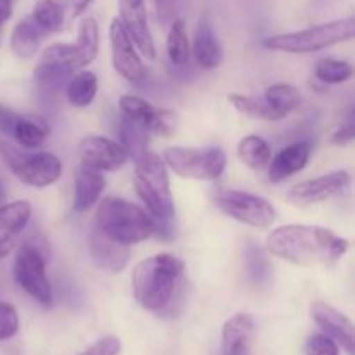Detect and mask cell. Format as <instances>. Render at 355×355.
<instances>
[{
    "label": "cell",
    "mask_w": 355,
    "mask_h": 355,
    "mask_svg": "<svg viewBox=\"0 0 355 355\" xmlns=\"http://www.w3.org/2000/svg\"><path fill=\"white\" fill-rule=\"evenodd\" d=\"M354 139H355V125H354V116H350L349 121L331 135V144L349 146L352 144Z\"/></svg>",
    "instance_id": "37"
},
{
    "label": "cell",
    "mask_w": 355,
    "mask_h": 355,
    "mask_svg": "<svg viewBox=\"0 0 355 355\" xmlns=\"http://www.w3.org/2000/svg\"><path fill=\"white\" fill-rule=\"evenodd\" d=\"M307 355H340L338 345L328 335H312L305 345Z\"/></svg>",
    "instance_id": "34"
},
{
    "label": "cell",
    "mask_w": 355,
    "mask_h": 355,
    "mask_svg": "<svg viewBox=\"0 0 355 355\" xmlns=\"http://www.w3.org/2000/svg\"><path fill=\"white\" fill-rule=\"evenodd\" d=\"M311 315L319 328L328 335L329 338L335 340L336 345L342 347L349 355H354L355 350V336L354 326L350 319L340 311H336L331 305L324 304L321 300H315L311 304Z\"/></svg>",
    "instance_id": "16"
},
{
    "label": "cell",
    "mask_w": 355,
    "mask_h": 355,
    "mask_svg": "<svg viewBox=\"0 0 355 355\" xmlns=\"http://www.w3.org/2000/svg\"><path fill=\"white\" fill-rule=\"evenodd\" d=\"M47 35V31L42 30L33 17H24V19H21L14 26L12 33H10V51L14 52V55L21 59L33 58L38 52L42 40Z\"/></svg>",
    "instance_id": "23"
},
{
    "label": "cell",
    "mask_w": 355,
    "mask_h": 355,
    "mask_svg": "<svg viewBox=\"0 0 355 355\" xmlns=\"http://www.w3.org/2000/svg\"><path fill=\"white\" fill-rule=\"evenodd\" d=\"M163 162L166 168L175 172L182 179L215 180L224 173L227 156L218 148H182L173 146L165 149Z\"/></svg>",
    "instance_id": "9"
},
{
    "label": "cell",
    "mask_w": 355,
    "mask_h": 355,
    "mask_svg": "<svg viewBox=\"0 0 355 355\" xmlns=\"http://www.w3.org/2000/svg\"><path fill=\"white\" fill-rule=\"evenodd\" d=\"M263 99L274 107V110L281 111L283 114L291 113L297 107H300L302 101V92L293 85H288V83H276V85H270L266 90V96Z\"/></svg>",
    "instance_id": "31"
},
{
    "label": "cell",
    "mask_w": 355,
    "mask_h": 355,
    "mask_svg": "<svg viewBox=\"0 0 355 355\" xmlns=\"http://www.w3.org/2000/svg\"><path fill=\"white\" fill-rule=\"evenodd\" d=\"M106 187V177L103 172L80 163L75 172V193H73V208L75 211H85L99 201Z\"/></svg>",
    "instance_id": "21"
},
{
    "label": "cell",
    "mask_w": 355,
    "mask_h": 355,
    "mask_svg": "<svg viewBox=\"0 0 355 355\" xmlns=\"http://www.w3.org/2000/svg\"><path fill=\"white\" fill-rule=\"evenodd\" d=\"M14 281L35 302L47 307L52 304V286L47 277V253L38 245L24 241L17 245L12 267Z\"/></svg>",
    "instance_id": "8"
},
{
    "label": "cell",
    "mask_w": 355,
    "mask_h": 355,
    "mask_svg": "<svg viewBox=\"0 0 355 355\" xmlns=\"http://www.w3.org/2000/svg\"><path fill=\"white\" fill-rule=\"evenodd\" d=\"M99 52V26L94 17H83L75 44H52L42 52L33 69L40 89L58 90L83 66H89Z\"/></svg>",
    "instance_id": "2"
},
{
    "label": "cell",
    "mask_w": 355,
    "mask_h": 355,
    "mask_svg": "<svg viewBox=\"0 0 355 355\" xmlns=\"http://www.w3.org/2000/svg\"><path fill=\"white\" fill-rule=\"evenodd\" d=\"M153 3L156 6L158 16L162 17V19H168L173 14V7H175L177 0H153Z\"/></svg>",
    "instance_id": "39"
},
{
    "label": "cell",
    "mask_w": 355,
    "mask_h": 355,
    "mask_svg": "<svg viewBox=\"0 0 355 355\" xmlns=\"http://www.w3.org/2000/svg\"><path fill=\"white\" fill-rule=\"evenodd\" d=\"M134 187L137 196L148 208L155 220H172L173 208L172 191H170L168 168L162 156L148 149L137 159H134Z\"/></svg>",
    "instance_id": "5"
},
{
    "label": "cell",
    "mask_w": 355,
    "mask_h": 355,
    "mask_svg": "<svg viewBox=\"0 0 355 355\" xmlns=\"http://www.w3.org/2000/svg\"><path fill=\"white\" fill-rule=\"evenodd\" d=\"M0 134L14 139L21 148L37 149L51 134V127L44 118L21 114L10 107L0 106Z\"/></svg>",
    "instance_id": "13"
},
{
    "label": "cell",
    "mask_w": 355,
    "mask_h": 355,
    "mask_svg": "<svg viewBox=\"0 0 355 355\" xmlns=\"http://www.w3.org/2000/svg\"><path fill=\"white\" fill-rule=\"evenodd\" d=\"M191 54L203 69H215L220 66L222 59H224V49L208 21H200L198 24Z\"/></svg>",
    "instance_id": "22"
},
{
    "label": "cell",
    "mask_w": 355,
    "mask_h": 355,
    "mask_svg": "<svg viewBox=\"0 0 355 355\" xmlns=\"http://www.w3.org/2000/svg\"><path fill=\"white\" fill-rule=\"evenodd\" d=\"M118 106H120L125 118L137 121L139 125H142L151 134L153 127L156 123V116H158V110L153 104H149L148 101L137 96H121L120 101H118Z\"/></svg>",
    "instance_id": "30"
},
{
    "label": "cell",
    "mask_w": 355,
    "mask_h": 355,
    "mask_svg": "<svg viewBox=\"0 0 355 355\" xmlns=\"http://www.w3.org/2000/svg\"><path fill=\"white\" fill-rule=\"evenodd\" d=\"M166 54H168L170 62L173 66L184 68V66L189 64L191 42L184 19H175L170 26L168 37H166Z\"/></svg>",
    "instance_id": "28"
},
{
    "label": "cell",
    "mask_w": 355,
    "mask_h": 355,
    "mask_svg": "<svg viewBox=\"0 0 355 355\" xmlns=\"http://www.w3.org/2000/svg\"><path fill=\"white\" fill-rule=\"evenodd\" d=\"M31 205L24 200L0 205V260L6 259L19 241L31 220Z\"/></svg>",
    "instance_id": "17"
},
{
    "label": "cell",
    "mask_w": 355,
    "mask_h": 355,
    "mask_svg": "<svg viewBox=\"0 0 355 355\" xmlns=\"http://www.w3.org/2000/svg\"><path fill=\"white\" fill-rule=\"evenodd\" d=\"M92 2L94 0H64L66 7L69 10V16H71V21L76 19Z\"/></svg>",
    "instance_id": "38"
},
{
    "label": "cell",
    "mask_w": 355,
    "mask_h": 355,
    "mask_svg": "<svg viewBox=\"0 0 355 355\" xmlns=\"http://www.w3.org/2000/svg\"><path fill=\"white\" fill-rule=\"evenodd\" d=\"M110 47L114 71L128 82L141 83L148 71L139 55L137 47L118 17H114L110 24Z\"/></svg>",
    "instance_id": "11"
},
{
    "label": "cell",
    "mask_w": 355,
    "mask_h": 355,
    "mask_svg": "<svg viewBox=\"0 0 355 355\" xmlns=\"http://www.w3.org/2000/svg\"><path fill=\"white\" fill-rule=\"evenodd\" d=\"M118 137H120L121 148L127 151L128 158L137 159L142 153L148 151L149 132L137 121H132L128 118H121L118 125Z\"/></svg>",
    "instance_id": "29"
},
{
    "label": "cell",
    "mask_w": 355,
    "mask_h": 355,
    "mask_svg": "<svg viewBox=\"0 0 355 355\" xmlns=\"http://www.w3.org/2000/svg\"><path fill=\"white\" fill-rule=\"evenodd\" d=\"M78 159L82 165L104 173L121 168L128 162V155L120 142L101 135H90L78 144Z\"/></svg>",
    "instance_id": "14"
},
{
    "label": "cell",
    "mask_w": 355,
    "mask_h": 355,
    "mask_svg": "<svg viewBox=\"0 0 355 355\" xmlns=\"http://www.w3.org/2000/svg\"><path fill=\"white\" fill-rule=\"evenodd\" d=\"M184 269L182 260L172 253H158L141 260L132 272V291L137 304L146 311H165L175 295Z\"/></svg>",
    "instance_id": "3"
},
{
    "label": "cell",
    "mask_w": 355,
    "mask_h": 355,
    "mask_svg": "<svg viewBox=\"0 0 355 355\" xmlns=\"http://www.w3.org/2000/svg\"><path fill=\"white\" fill-rule=\"evenodd\" d=\"M312 148L309 142L300 141L295 144L286 146L281 149L274 158L269 162V180L272 184H281L288 179V177L295 175V173L302 172L307 166L309 159H311Z\"/></svg>",
    "instance_id": "19"
},
{
    "label": "cell",
    "mask_w": 355,
    "mask_h": 355,
    "mask_svg": "<svg viewBox=\"0 0 355 355\" xmlns=\"http://www.w3.org/2000/svg\"><path fill=\"white\" fill-rule=\"evenodd\" d=\"M238 156L248 168L262 170L269 165L270 158H272V149L267 144L266 139L252 134L239 141Z\"/></svg>",
    "instance_id": "27"
},
{
    "label": "cell",
    "mask_w": 355,
    "mask_h": 355,
    "mask_svg": "<svg viewBox=\"0 0 355 355\" xmlns=\"http://www.w3.org/2000/svg\"><path fill=\"white\" fill-rule=\"evenodd\" d=\"M89 252L92 262L101 270L110 274H118L127 267L130 259V250L127 245L107 238L99 229H94L89 238Z\"/></svg>",
    "instance_id": "18"
},
{
    "label": "cell",
    "mask_w": 355,
    "mask_h": 355,
    "mask_svg": "<svg viewBox=\"0 0 355 355\" xmlns=\"http://www.w3.org/2000/svg\"><path fill=\"white\" fill-rule=\"evenodd\" d=\"M255 322L250 314H236L222 328V355H252Z\"/></svg>",
    "instance_id": "20"
},
{
    "label": "cell",
    "mask_w": 355,
    "mask_h": 355,
    "mask_svg": "<svg viewBox=\"0 0 355 355\" xmlns=\"http://www.w3.org/2000/svg\"><path fill=\"white\" fill-rule=\"evenodd\" d=\"M354 17L329 21L307 30L291 31V33L274 35L263 40V47L270 51L290 52V54H309V52L324 51L333 45L343 44L354 38Z\"/></svg>",
    "instance_id": "6"
},
{
    "label": "cell",
    "mask_w": 355,
    "mask_h": 355,
    "mask_svg": "<svg viewBox=\"0 0 355 355\" xmlns=\"http://www.w3.org/2000/svg\"><path fill=\"white\" fill-rule=\"evenodd\" d=\"M96 224L101 232L121 245H137L155 234L156 220L139 205L123 198L107 196L99 203Z\"/></svg>",
    "instance_id": "4"
},
{
    "label": "cell",
    "mask_w": 355,
    "mask_h": 355,
    "mask_svg": "<svg viewBox=\"0 0 355 355\" xmlns=\"http://www.w3.org/2000/svg\"><path fill=\"white\" fill-rule=\"evenodd\" d=\"M222 214L241 224L257 229H267L276 220V208L266 198L238 189H222L214 196Z\"/></svg>",
    "instance_id": "10"
},
{
    "label": "cell",
    "mask_w": 355,
    "mask_h": 355,
    "mask_svg": "<svg viewBox=\"0 0 355 355\" xmlns=\"http://www.w3.org/2000/svg\"><path fill=\"white\" fill-rule=\"evenodd\" d=\"M14 0H0V26L12 16Z\"/></svg>",
    "instance_id": "40"
},
{
    "label": "cell",
    "mask_w": 355,
    "mask_h": 355,
    "mask_svg": "<svg viewBox=\"0 0 355 355\" xmlns=\"http://www.w3.org/2000/svg\"><path fill=\"white\" fill-rule=\"evenodd\" d=\"M3 200H6V189H3V184L0 180V205H3Z\"/></svg>",
    "instance_id": "41"
},
{
    "label": "cell",
    "mask_w": 355,
    "mask_h": 355,
    "mask_svg": "<svg viewBox=\"0 0 355 355\" xmlns=\"http://www.w3.org/2000/svg\"><path fill=\"white\" fill-rule=\"evenodd\" d=\"M118 7H120L118 19L130 35L137 51L149 61H153L156 58V47L151 30H149L144 0H118Z\"/></svg>",
    "instance_id": "15"
},
{
    "label": "cell",
    "mask_w": 355,
    "mask_h": 355,
    "mask_svg": "<svg viewBox=\"0 0 355 355\" xmlns=\"http://www.w3.org/2000/svg\"><path fill=\"white\" fill-rule=\"evenodd\" d=\"M246 266H248V272L257 283H262L267 277V263L263 260L260 250H257L255 246L250 245V248L246 250Z\"/></svg>",
    "instance_id": "35"
},
{
    "label": "cell",
    "mask_w": 355,
    "mask_h": 355,
    "mask_svg": "<svg viewBox=\"0 0 355 355\" xmlns=\"http://www.w3.org/2000/svg\"><path fill=\"white\" fill-rule=\"evenodd\" d=\"M97 90H99V82H97L96 73L82 69L68 80L66 97H68L69 104H73L75 107H87L94 103Z\"/></svg>",
    "instance_id": "25"
},
{
    "label": "cell",
    "mask_w": 355,
    "mask_h": 355,
    "mask_svg": "<svg viewBox=\"0 0 355 355\" xmlns=\"http://www.w3.org/2000/svg\"><path fill=\"white\" fill-rule=\"evenodd\" d=\"M227 101L236 107V111H239L245 116L255 118V120L277 121L286 116L281 111L274 110L263 97L245 96V94H229Z\"/></svg>",
    "instance_id": "26"
},
{
    "label": "cell",
    "mask_w": 355,
    "mask_h": 355,
    "mask_svg": "<svg viewBox=\"0 0 355 355\" xmlns=\"http://www.w3.org/2000/svg\"><path fill=\"white\" fill-rule=\"evenodd\" d=\"M349 239L319 225H281L266 239L270 255L302 267L333 266L349 252Z\"/></svg>",
    "instance_id": "1"
},
{
    "label": "cell",
    "mask_w": 355,
    "mask_h": 355,
    "mask_svg": "<svg viewBox=\"0 0 355 355\" xmlns=\"http://www.w3.org/2000/svg\"><path fill=\"white\" fill-rule=\"evenodd\" d=\"M314 75L319 82L328 83V85H338V83H345L352 78L354 68L347 61H340L335 58H322L315 64Z\"/></svg>",
    "instance_id": "32"
},
{
    "label": "cell",
    "mask_w": 355,
    "mask_h": 355,
    "mask_svg": "<svg viewBox=\"0 0 355 355\" xmlns=\"http://www.w3.org/2000/svg\"><path fill=\"white\" fill-rule=\"evenodd\" d=\"M17 329H19V318L16 307L7 302H0V342L16 336Z\"/></svg>",
    "instance_id": "33"
},
{
    "label": "cell",
    "mask_w": 355,
    "mask_h": 355,
    "mask_svg": "<svg viewBox=\"0 0 355 355\" xmlns=\"http://www.w3.org/2000/svg\"><path fill=\"white\" fill-rule=\"evenodd\" d=\"M121 350L120 340L114 338V336H106V338H101L99 342H96L94 345H90L89 349L83 350L78 355H118Z\"/></svg>",
    "instance_id": "36"
},
{
    "label": "cell",
    "mask_w": 355,
    "mask_h": 355,
    "mask_svg": "<svg viewBox=\"0 0 355 355\" xmlns=\"http://www.w3.org/2000/svg\"><path fill=\"white\" fill-rule=\"evenodd\" d=\"M350 186V173L347 170H336L315 179L304 180L290 187L286 200L297 207H311L333 196L342 194Z\"/></svg>",
    "instance_id": "12"
},
{
    "label": "cell",
    "mask_w": 355,
    "mask_h": 355,
    "mask_svg": "<svg viewBox=\"0 0 355 355\" xmlns=\"http://www.w3.org/2000/svg\"><path fill=\"white\" fill-rule=\"evenodd\" d=\"M0 159L9 172L31 187H47L58 182L62 165L52 153H30V149L16 148L0 135Z\"/></svg>",
    "instance_id": "7"
},
{
    "label": "cell",
    "mask_w": 355,
    "mask_h": 355,
    "mask_svg": "<svg viewBox=\"0 0 355 355\" xmlns=\"http://www.w3.org/2000/svg\"><path fill=\"white\" fill-rule=\"evenodd\" d=\"M31 17L47 33H58V31L64 30L66 24L71 21L64 0H40L33 7Z\"/></svg>",
    "instance_id": "24"
}]
</instances>
